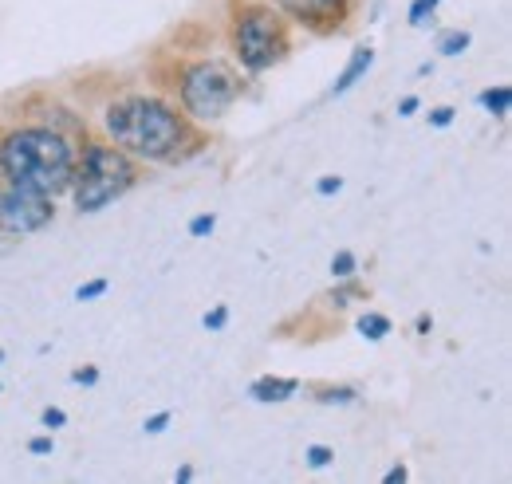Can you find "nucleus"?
I'll return each mask as SVG.
<instances>
[{
  "instance_id": "nucleus-1",
  "label": "nucleus",
  "mask_w": 512,
  "mask_h": 484,
  "mask_svg": "<svg viewBox=\"0 0 512 484\" xmlns=\"http://www.w3.org/2000/svg\"><path fill=\"white\" fill-rule=\"evenodd\" d=\"M95 130L142 166H182L205 150V130L193 126L170 95L123 91L95 111Z\"/></svg>"
},
{
  "instance_id": "nucleus-2",
  "label": "nucleus",
  "mask_w": 512,
  "mask_h": 484,
  "mask_svg": "<svg viewBox=\"0 0 512 484\" xmlns=\"http://www.w3.org/2000/svg\"><path fill=\"white\" fill-rule=\"evenodd\" d=\"M79 142L44 122H16L0 130V182L60 201L75 174Z\"/></svg>"
},
{
  "instance_id": "nucleus-3",
  "label": "nucleus",
  "mask_w": 512,
  "mask_h": 484,
  "mask_svg": "<svg viewBox=\"0 0 512 484\" xmlns=\"http://www.w3.org/2000/svg\"><path fill=\"white\" fill-rule=\"evenodd\" d=\"M146 166L134 162L127 150H119L115 142H107L103 134H87L79 142V158H75V174L67 185V201L75 205V213H103L107 205L123 201L134 185L142 182Z\"/></svg>"
},
{
  "instance_id": "nucleus-4",
  "label": "nucleus",
  "mask_w": 512,
  "mask_h": 484,
  "mask_svg": "<svg viewBox=\"0 0 512 484\" xmlns=\"http://www.w3.org/2000/svg\"><path fill=\"white\" fill-rule=\"evenodd\" d=\"M241 87H245L241 71L233 63L217 60V56L178 60L170 71V99L201 130H213L217 122H225V115L241 99Z\"/></svg>"
},
{
  "instance_id": "nucleus-5",
  "label": "nucleus",
  "mask_w": 512,
  "mask_h": 484,
  "mask_svg": "<svg viewBox=\"0 0 512 484\" xmlns=\"http://www.w3.org/2000/svg\"><path fill=\"white\" fill-rule=\"evenodd\" d=\"M229 52L241 75H268L292 56V24L268 0H229Z\"/></svg>"
},
{
  "instance_id": "nucleus-6",
  "label": "nucleus",
  "mask_w": 512,
  "mask_h": 484,
  "mask_svg": "<svg viewBox=\"0 0 512 484\" xmlns=\"http://www.w3.org/2000/svg\"><path fill=\"white\" fill-rule=\"evenodd\" d=\"M56 221V201L32 189L0 182V237H32Z\"/></svg>"
},
{
  "instance_id": "nucleus-7",
  "label": "nucleus",
  "mask_w": 512,
  "mask_h": 484,
  "mask_svg": "<svg viewBox=\"0 0 512 484\" xmlns=\"http://www.w3.org/2000/svg\"><path fill=\"white\" fill-rule=\"evenodd\" d=\"M292 28H304L312 36H331L343 32L355 4L351 0H268Z\"/></svg>"
},
{
  "instance_id": "nucleus-8",
  "label": "nucleus",
  "mask_w": 512,
  "mask_h": 484,
  "mask_svg": "<svg viewBox=\"0 0 512 484\" xmlns=\"http://www.w3.org/2000/svg\"><path fill=\"white\" fill-rule=\"evenodd\" d=\"M36 122H44V126L60 130V134L75 138V142H83V138L91 134V122H87V115H79L75 107H67V103H60V99L44 103V107H40V115H36Z\"/></svg>"
},
{
  "instance_id": "nucleus-9",
  "label": "nucleus",
  "mask_w": 512,
  "mask_h": 484,
  "mask_svg": "<svg viewBox=\"0 0 512 484\" xmlns=\"http://www.w3.org/2000/svg\"><path fill=\"white\" fill-rule=\"evenodd\" d=\"M371 67H375V48H371V44H359V48L347 56L343 71L335 75V83H331V99H339V95H347L355 83H363Z\"/></svg>"
},
{
  "instance_id": "nucleus-10",
  "label": "nucleus",
  "mask_w": 512,
  "mask_h": 484,
  "mask_svg": "<svg viewBox=\"0 0 512 484\" xmlns=\"http://www.w3.org/2000/svg\"><path fill=\"white\" fill-rule=\"evenodd\" d=\"M300 394V378H276V374H260L249 382V398L260 402V406H280L288 398Z\"/></svg>"
},
{
  "instance_id": "nucleus-11",
  "label": "nucleus",
  "mask_w": 512,
  "mask_h": 484,
  "mask_svg": "<svg viewBox=\"0 0 512 484\" xmlns=\"http://www.w3.org/2000/svg\"><path fill=\"white\" fill-rule=\"evenodd\" d=\"M477 103H481V111H485V115H493V119H509V111H512V87H509V83L485 87V91L477 95Z\"/></svg>"
},
{
  "instance_id": "nucleus-12",
  "label": "nucleus",
  "mask_w": 512,
  "mask_h": 484,
  "mask_svg": "<svg viewBox=\"0 0 512 484\" xmlns=\"http://www.w3.org/2000/svg\"><path fill=\"white\" fill-rule=\"evenodd\" d=\"M355 327H359V335H363L367 343H383L386 335L394 331V323H390V315H383V311H363Z\"/></svg>"
},
{
  "instance_id": "nucleus-13",
  "label": "nucleus",
  "mask_w": 512,
  "mask_h": 484,
  "mask_svg": "<svg viewBox=\"0 0 512 484\" xmlns=\"http://www.w3.org/2000/svg\"><path fill=\"white\" fill-rule=\"evenodd\" d=\"M469 44H473V36L465 32V28H449V32H442L438 36V56H446V60H453V56H465L469 52Z\"/></svg>"
},
{
  "instance_id": "nucleus-14",
  "label": "nucleus",
  "mask_w": 512,
  "mask_h": 484,
  "mask_svg": "<svg viewBox=\"0 0 512 484\" xmlns=\"http://www.w3.org/2000/svg\"><path fill=\"white\" fill-rule=\"evenodd\" d=\"M316 402L320 406H355L359 390L355 386H316Z\"/></svg>"
},
{
  "instance_id": "nucleus-15",
  "label": "nucleus",
  "mask_w": 512,
  "mask_h": 484,
  "mask_svg": "<svg viewBox=\"0 0 512 484\" xmlns=\"http://www.w3.org/2000/svg\"><path fill=\"white\" fill-rule=\"evenodd\" d=\"M359 276V256L351 248H339L331 256V280H355Z\"/></svg>"
},
{
  "instance_id": "nucleus-16",
  "label": "nucleus",
  "mask_w": 512,
  "mask_h": 484,
  "mask_svg": "<svg viewBox=\"0 0 512 484\" xmlns=\"http://www.w3.org/2000/svg\"><path fill=\"white\" fill-rule=\"evenodd\" d=\"M335 284H339V288L331 292V303H335V307H347L351 300H363V296H367V288L359 284V276H355V280H335Z\"/></svg>"
},
{
  "instance_id": "nucleus-17",
  "label": "nucleus",
  "mask_w": 512,
  "mask_h": 484,
  "mask_svg": "<svg viewBox=\"0 0 512 484\" xmlns=\"http://www.w3.org/2000/svg\"><path fill=\"white\" fill-rule=\"evenodd\" d=\"M107 292H111V280H107V276H95V280H87V284H79V288H75V300L95 303V300H103Z\"/></svg>"
},
{
  "instance_id": "nucleus-18",
  "label": "nucleus",
  "mask_w": 512,
  "mask_h": 484,
  "mask_svg": "<svg viewBox=\"0 0 512 484\" xmlns=\"http://www.w3.org/2000/svg\"><path fill=\"white\" fill-rule=\"evenodd\" d=\"M190 237L193 241H205V237H213V229H217V217L213 213H197V217H190Z\"/></svg>"
},
{
  "instance_id": "nucleus-19",
  "label": "nucleus",
  "mask_w": 512,
  "mask_h": 484,
  "mask_svg": "<svg viewBox=\"0 0 512 484\" xmlns=\"http://www.w3.org/2000/svg\"><path fill=\"white\" fill-rule=\"evenodd\" d=\"M304 461H308V469H327L335 461V449L331 445H308L304 449Z\"/></svg>"
},
{
  "instance_id": "nucleus-20",
  "label": "nucleus",
  "mask_w": 512,
  "mask_h": 484,
  "mask_svg": "<svg viewBox=\"0 0 512 484\" xmlns=\"http://www.w3.org/2000/svg\"><path fill=\"white\" fill-rule=\"evenodd\" d=\"M201 327H205V331H213V335H217V331H225V327H229V307H225V303H217L213 311H205V315H201Z\"/></svg>"
},
{
  "instance_id": "nucleus-21",
  "label": "nucleus",
  "mask_w": 512,
  "mask_h": 484,
  "mask_svg": "<svg viewBox=\"0 0 512 484\" xmlns=\"http://www.w3.org/2000/svg\"><path fill=\"white\" fill-rule=\"evenodd\" d=\"M434 12H438V8H430L426 0H414L410 12H406V20H410V28H426V24L434 20Z\"/></svg>"
},
{
  "instance_id": "nucleus-22",
  "label": "nucleus",
  "mask_w": 512,
  "mask_h": 484,
  "mask_svg": "<svg viewBox=\"0 0 512 484\" xmlns=\"http://www.w3.org/2000/svg\"><path fill=\"white\" fill-rule=\"evenodd\" d=\"M170 422H174V414H170V410H158V414H150V418L142 422V429H146L150 437H158V433H166V429H170Z\"/></svg>"
},
{
  "instance_id": "nucleus-23",
  "label": "nucleus",
  "mask_w": 512,
  "mask_h": 484,
  "mask_svg": "<svg viewBox=\"0 0 512 484\" xmlns=\"http://www.w3.org/2000/svg\"><path fill=\"white\" fill-rule=\"evenodd\" d=\"M52 449H56L52 433H36V437H28V453H32V457H52Z\"/></svg>"
},
{
  "instance_id": "nucleus-24",
  "label": "nucleus",
  "mask_w": 512,
  "mask_h": 484,
  "mask_svg": "<svg viewBox=\"0 0 512 484\" xmlns=\"http://www.w3.org/2000/svg\"><path fill=\"white\" fill-rule=\"evenodd\" d=\"M99 378H103V374H99V366H75V370H71V382H75V386H99Z\"/></svg>"
},
{
  "instance_id": "nucleus-25",
  "label": "nucleus",
  "mask_w": 512,
  "mask_h": 484,
  "mask_svg": "<svg viewBox=\"0 0 512 484\" xmlns=\"http://www.w3.org/2000/svg\"><path fill=\"white\" fill-rule=\"evenodd\" d=\"M40 422H44V429H48V433H56V429H64V425H67V414L60 410V406H48V410L40 414Z\"/></svg>"
},
{
  "instance_id": "nucleus-26",
  "label": "nucleus",
  "mask_w": 512,
  "mask_h": 484,
  "mask_svg": "<svg viewBox=\"0 0 512 484\" xmlns=\"http://www.w3.org/2000/svg\"><path fill=\"white\" fill-rule=\"evenodd\" d=\"M426 119H430V126H434V130H446V126H453L457 111H453V107H434Z\"/></svg>"
},
{
  "instance_id": "nucleus-27",
  "label": "nucleus",
  "mask_w": 512,
  "mask_h": 484,
  "mask_svg": "<svg viewBox=\"0 0 512 484\" xmlns=\"http://www.w3.org/2000/svg\"><path fill=\"white\" fill-rule=\"evenodd\" d=\"M339 189H343V178H339V174H323L320 182H316V193H320V197H335Z\"/></svg>"
},
{
  "instance_id": "nucleus-28",
  "label": "nucleus",
  "mask_w": 512,
  "mask_h": 484,
  "mask_svg": "<svg viewBox=\"0 0 512 484\" xmlns=\"http://www.w3.org/2000/svg\"><path fill=\"white\" fill-rule=\"evenodd\" d=\"M422 111V99L418 95H402L398 99V119H410V115H418Z\"/></svg>"
},
{
  "instance_id": "nucleus-29",
  "label": "nucleus",
  "mask_w": 512,
  "mask_h": 484,
  "mask_svg": "<svg viewBox=\"0 0 512 484\" xmlns=\"http://www.w3.org/2000/svg\"><path fill=\"white\" fill-rule=\"evenodd\" d=\"M406 481H410V469L406 465H390L383 477V484H406Z\"/></svg>"
},
{
  "instance_id": "nucleus-30",
  "label": "nucleus",
  "mask_w": 512,
  "mask_h": 484,
  "mask_svg": "<svg viewBox=\"0 0 512 484\" xmlns=\"http://www.w3.org/2000/svg\"><path fill=\"white\" fill-rule=\"evenodd\" d=\"M414 331H418V335H430V331H434V319H430V315L422 311V315L414 319Z\"/></svg>"
},
{
  "instance_id": "nucleus-31",
  "label": "nucleus",
  "mask_w": 512,
  "mask_h": 484,
  "mask_svg": "<svg viewBox=\"0 0 512 484\" xmlns=\"http://www.w3.org/2000/svg\"><path fill=\"white\" fill-rule=\"evenodd\" d=\"M197 473H193V465H178V473H174V484H190Z\"/></svg>"
},
{
  "instance_id": "nucleus-32",
  "label": "nucleus",
  "mask_w": 512,
  "mask_h": 484,
  "mask_svg": "<svg viewBox=\"0 0 512 484\" xmlns=\"http://www.w3.org/2000/svg\"><path fill=\"white\" fill-rule=\"evenodd\" d=\"M426 4H430V8H438V4H442V0H426Z\"/></svg>"
},
{
  "instance_id": "nucleus-33",
  "label": "nucleus",
  "mask_w": 512,
  "mask_h": 484,
  "mask_svg": "<svg viewBox=\"0 0 512 484\" xmlns=\"http://www.w3.org/2000/svg\"><path fill=\"white\" fill-rule=\"evenodd\" d=\"M0 363H4V351H0Z\"/></svg>"
},
{
  "instance_id": "nucleus-34",
  "label": "nucleus",
  "mask_w": 512,
  "mask_h": 484,
  "mask_svg": "<svg viewBox=\"0 0 512 484\" xmlns=\"http://www.w3.org/2000/svg\"><path fill=\"white\" fill-rule=\"evenodd\" d=\"M351 4H359V0H351Z\"/></svg>"
}]
</instances>
